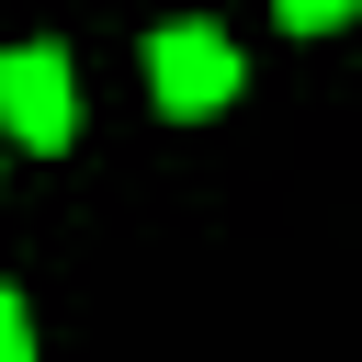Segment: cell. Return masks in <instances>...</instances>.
Segmentation results:
<instances>
[{
    "instance_id": "6da1fadb",
    "label": "cell",
    "mask_w": 362,
    "mask_h": 362,
    "mask_svg": "<svg viewBox=\"0 0 362 362\" xmlns=\"http://www.w3.org/2000/svg\"><path fill=\"white\" fill-rule=\"evenodd\" d=\"M147 90H158V113H226L238 102V45L215 23H158L147 34Z\"/></svg>"
},
{
    "instance_id": "7a4b0ae2",
    "label": "cell",
    "mask_w": 362,
    "mask_h": 362,
    "mask_svg": "<svg viewBox=\"0 0 362 362\" xmlns=\"http://www.w3.org/2000/svg\"><path fill=\"white\" fill-rule=\"evenodd\" d=\"M0 124L23 136V147H68L79 136V102H68V57L57 45H0Z\"/></svg>"
},
{
    "instance_id": "3957f363",
    "label": "cell",
    "mask_w": 362,
    "mask_h": 362,
    "mask_svg": "<svg viewBox=\"0 0 362 362\" xmlns=\"http://www.w3.org/2000/svg\"><path fill=\"white\" fill-rule=\"evenodd\" d=\"M272 11H283V23H294V34H328V23H351V11H362V0H272Z\"/></svg>"
},
{
    "instance_id": "277c9868",
    "label": "cell",
    "mask_w": 362,
    "mask_h": 362,
    "mask_svg": "<svg viewBox=\"0 0 362 362\" xmlns=\"http://www.w3.org/2000/svg\"><path fill=\"white\" fill-rule=\"evenodd\" d=\"M0 362H34V317H23V294H0Z\"/></svg>"
}]
</instances>
